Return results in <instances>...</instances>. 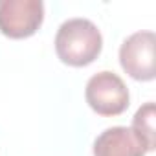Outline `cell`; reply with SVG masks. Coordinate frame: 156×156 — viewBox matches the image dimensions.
<instances>
[{
  "instance_id": "cell-1",
  "label": "cell",
  "mask_w": 156,
  "mask_h": 156,
  "mask_svg": "<svg viewBox=\"0 0 156 156\" xmlns=\"http://www.w3.org/2000/svg\"><path fill=\"white\" fill-rule=\"evenodd\" d=\"M101 48V31L88 19H68L57 30L55 51L64 64L87 66L98 59Z\"/></svg>"
},
{
  "instance_id": "cell-2",
  "label": "cell",
  "mask_w": 156,
  "mask_h": 156,
  "mask_svg": "<svg viewBox=\"0 0 156 156\" xmlns=\"http://www.w3.org/2000/svg\"><path fill=\"white\" fill-rule=\"evenodd\" d=\"M85 98L90 108L99 116H118L127 110L130 101L129 88L123 79L118 73L107 70L88 79Z\"/></svg>"
},
{
  "instance_id": "cell-3",
  "label": "cell",
  "mask_w": 156,
  "mask_h": 156,
  "mask_svg": "<svg viewBox=\"0 0 156 156\" xmlns=\"http://www.w3.org/2000/svg\"><path fill=\"white\" fill-rule=\"evenodd\" d=\"M44 20L41 0H0V31L9 39L31 37Z\"/></svg>"
},
{
  "instance_id": "cell-4",
  "label": "cell",
  "mask_w": 156,
  "mask_h": 156,
  "mask_svg": "<svg viewBox=\"0 0 156 156\" xmlns=\"http://www.w3.org/2000/svg\"><path fill=\"white\" fill-rule=\"evenodd\" d=\"M154 31H136L127 37L119 48L121 68L136 81H152L156 75L154 64Z\"/></svg>"
},
{
  "instance_id": "cell-5",
  "label": "cell",
  "mask_w": 156,
  "mask_h": 156,
  "mask_svg": "<svg viewBox=\"0 0 156 156\" xmlns=\"http://www.w3.org/2000/svg\"><path fill=\"white\" fill-rule=\"evenodd\" d=\"M143 140L130 127H110L94 141V156H145Z\"/></svg>"
},
{
  "instance_id": "cell-6",
  "label": "cell",
  "mask_w": 156,
  "mask_h": 156,
  "mask_svg": "<svg viewBox=\"0 0 156 156\" xmlns=\"http://www.w3.org/2000/svg\"><path fill=\"white\" fill-rule=\"evenodd\" d=\"M147 145L149 151L154 149L156 145V132H154V103L149 101L143 107L138 108V112L134 114L132 119V127H130Z\"/></svg>"
}]
</instances>
